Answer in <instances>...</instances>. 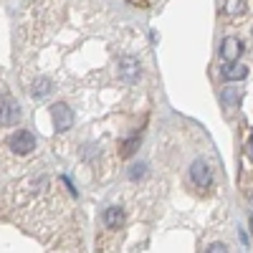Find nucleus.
<instances>
[{
	"instance_id": "nucleus-4",
	"label": "nucleus",
	"mask_w": 253,
	"mask_h": 253,
	"mask_svg": "<svg viewBox=\"0 0 253 253\" xmlns=\"http://www.w3.org/2000/svg\"><path fill=\"white\" fill-rule=\"evenodd\" d=\"M117 71H119V79H122L124 84L134 86V84L139 81V74H142L137 56H122V58H119V63H117Z\"/></svg>"
},
{
	"instance_id": "nucleus-2",
	"label": "nucleus",
	"mask_w": 253,
	"mask_h": 253,
	"mask_svg": "<svg viewBox=\"0 0 253 253\" xmlns=\"http://www.w3.org/2000/svg\"><path fill=\"white\" fill-rule=\"evenodd\" d=\"M8 147H10V152L15 157H28L36 152V147H38V139L36 134H31L28 129H15L8 139Z\"/></svg>"
},
{
	"instance_id": "nucleus-3",
	"label": "nucleus",
	"mask_w": 253,
	"mask_h": 253,
	"mask_svg": "<svg viewBox=\"0 0 253 253\" xmlns=\"http://www.w3.org/2000/svg\"><path fill=\"white\" fill-rule=\"evenodd\" d=\"M51 119H53V126H56V132H69L71 126H74V109L69 107V104H53L51 107Z\"/></svg>"
},
{
	"instance_id": "nucleus-11",
	"label": "nucleus",
	"mask_w": 253,
	"mask_h": 253,
	"mask_svg": "<svg viewBox=\"0 0 253 253\" xmlns=\"http://www.w3.org/2000/svg\"><path fill=\"white\" fill-rule=\"evenodd\" d=\"M251 142H253V137H251Z\"/></svg>"
},
{
	"instance_id": "nucleus-9",
	"label": "nucleus",
	"mask_w": 253,
	"mask_h": 253,
	"mask_svg": "<svg viewBox=\"0 0 253 253\" xmlns=\"http://www.w3.org/2000/svg\"><path fill=\"white\" fill-rule=\"evenodd\" d=\"M220 99L225 104V109H236L238 101H241V89L238 86H225L223 94H220Z\"/></svg>"
},
{
	"instance_id": "nucleus-7",
	"label": "nucleus",
	"mask_w": 253,
	"mask_h": 253,
	"mask_svg": "<svg viewBox=\"0 0 253 253\" xmlns=\"http://www.w3.org/2000/svg\"><path fill=\"white\" fill-rule=\"evenodd\" d=\"M241 53H243L241 38H225V41H223V46H220V56H223V61H238Z\"/></svg>"
},
{
	"instance_id": "nucleus-10",
	"label": "nucleus",
	"mask_w": 253,
	"mask_h": 253,
	"mask_svg": "<svg viewBox=\"0 0 253 253\" xmlns=\"http://www.w3.org/2000/svg\"><path fill=\"white\" fill-rule=\"evenodd\" d=\"M205 251H208V253H215V251H218V253H225L228 248H225L223 243H213V246H210V248H205Z\"/></svg>"
},
{
	"instance_id": "nucleus-8",
	"label": "nucleus",
	"mask_w": 253,
	"mask_h": 253,
	"mask_svg": "<svg viewBox=\"0 0 253 253\" xmlns=\"http://www.w3.org/2000/svg\"><path fill=\"white\" fill-rule=\"evenodd\" d=\"M220 74H223V79H228V81H241V79H246L248 69L241 66V63H236V61H225L223 69H220Z\"/></svg>"
},
{
	"instance_id": "nucleus-5",
	"label": "nucleus",
	"mask_w": 253,
	"mask_h": 253,
	"mask_svg": "<svg viewBox=\"0 0 253 253\" xmlns=\"http://www.w3.org/2000/svg\"><path fill=\"white\" fill-rule=\"evenodd\" d=\"M190 180H193L198 187H210L213 185V175H210V167L205 162H195L190 167Z\"/></svg>"
},
{
	"instance_id": "nucleus-6",
	"label": "nucleus",
	"mask_w": 253,
	"mask_h": 253,
	"mask_svg": "<svg viewBox=\"0 0 253 253\" xmlns=\"http://www.w3.org/2000/svg\"><path fill=\"white\" fill-rule=\"evenodd\" d=\"M104 225H107L109 230H117L124 225V208L122 205H109L107 210H104Z\"/></svg>"
},
{
	"instance_id": "nucleus-1",
	"label": "nucleus",
	"mask_w": 253,
	"mask_h": 253,
	"mask_svg": "<svg viewBox=\"0 0 253 253\" xmlns=\"http://www.w3.org/2000/svg\"><path fill=\"white\" fill-rule=\"evenodd\" d=\"M5 200L13 208V220L41 241H46V230H56V225L69 215V200L48 175L18 180L10 185Z\"/></svg>"
}]
</instances>
